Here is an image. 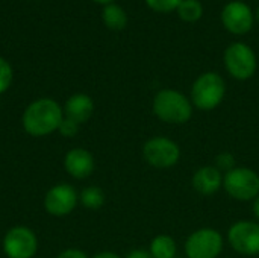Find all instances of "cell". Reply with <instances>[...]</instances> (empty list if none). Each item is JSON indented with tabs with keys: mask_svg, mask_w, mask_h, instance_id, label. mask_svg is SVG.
I'll use <instances>...</instances> for the list:
<instances>
[{
	"mask_svg": "<svg viewBox=\"0 0 259 258\" xmlns=\"http://www.w3.org/2000/svg\"><path fill=\"white\" fill-rule=\"evenodd\" d=\"M64 108L50 97H41L27 105L21 116L23 129L32 137H46L59 129Z\"/></svg>",
	"mask_w": 259,
	"mask_h": 258,
	"instance_id": "1",
	"label": "cell"
},
{
	"mask_svg": "<svg viewBox=\"0 0 259 258\" xmlns=\"http://www.w3.org/2000/svg\"><path fill=\"white\" fill-rule=\"evenodd\" d=\"M152 111L158 120L167 125H185L191 120L194 106L182 91L175 88L159 90L152 102Z\"/></svg>",
	"mask_w": 259,
	"mask_h": 258,
	"instance_id": "2",
	"label": "cell"
},
{
	"mask_svg": "<svg viewBox=\"0 0 259 258\" xmlns=\"http://www.w3.org/2000/svg\"><path fill=\"white\" fill-rule=\"evenodd\" d=\"M226 96V81L217 71H205L191 85L190 100L199 111H214Z\"/></svg>",
	"mask_w": 259,
	"mask_h": 258,
	"instance_id": "3",
	"label": "cell"
},
{
	"mask_svg": "<svg viewBox=\"0 0 259 258\" xmlns=\"http://www.w3.org/2000/svg\"><path fill=\"white\" fill-rule=\"evenodd\" d=\"M223 62L228 73L237 81H247L253 78L258 68V58L255 50L241 41H235L226 47Z\"/></svg>",
	"mask_w": 259,
	"mask_h": 258,
	"instance_id": "4",
	"label": "cell"
},
{
	"mask_svg": "<svg viewBox=\"0 0 259 258\" xmlns=\"http://www.w3.org/2000/svg\"><path fill=\"white\" fill-rule=\"evenodd\" d=\"M223 189L235 201H253L259 196V173L250 167L237 166L223 175Z\"/></svg>",
	"mask_w": 259,
	"mask_h": 258,
	"instance_id": "5",
	"label": "cell"
},
{
	"mask_svg": "<svg viewBox=\"0 0 259 258\" xmlns=\"http://www.w3.org/2000/svg\"><path fill=\"white\" fill-rule=\"evenodd\" d=\"M225 239L215 228H199L193 231L184 245L187 258H219L223 252Z\"/></svg>",
	"mask_w": 259,
	"mask_h": 258,
	"instance_id": "6",
	"label": "cell"
},
{
	"mask_svg": "<svg viewBox=\"0 0 259 258\" xmlns=\"http://www.w3.org/2000/svg\"><path fill=\"white\" fill-rule=\"evenodd\" d=\"M143 158L155 169H170L179 163L181 148L168 137L155 135L143 144Z\"/></svg>",
	"mask_w": 259,
	"mask_h": 258,
	"instance_id": "7",
	"label": "cell"
},
{
	"mask_svg": "<svg viewBox=\"0 0 259 258\" xmlns=\"http://www.w3.org/2000/svg\"><path fill=\"white\" fill-rule=\"evenodd\" d=\"M228 243L240 255H259V222L238 220L228 230Z\"/></svg>",
	"mask_w": 259,
	"mask_h": 258,
	"instance_id": "8",
	"label": "cell"
},
{
	"mask_svg": "<svg viewBox=\"0 0 259 258\" xmlns=\"http://www.w3.org/2000/svg\"><path fill=\"white\" fill-rule=\"evenodd\" d=\"M38 251L36 234L27 227H14L3 237V252L8 258H33Z\"/></svg>",
	"mask_w": 259,
	"mask_h": 258,
	"instance_id": "9",
	"label": "cell"
},
{
	"mask_svg": "<svg viewBox=\"0 0 259 258\" xmlns=\"http://www.w3.org/2000/svg\"><path fill=\"white\" fill-rule=\"evenodd\" d=\"M79 204V195L71 184L61 182L49 189L44 196V210L55 217L68 216Z\"/></svg>",
	"mask_w": 259,
	"mask_h": 258,
	"instance_id": "10",
	"label": "cell"
},
{
	"mask_svg": "<svg viewBox=\"0 0 259 258\" xmlns=\"http://www.w3.org/2000/svg\"><path fill=\"white\" fill-rule=\"evenodd\" d=\"M222 23L228 32L234 35H246L253 27L255 14L247 3L232 0L222 11Z\"/></svg>",
	"mask_w": 259,
	"mask_h": 258,
	"instance_id": "11",
	"label": "cell"
},
{
	"mask_svg": "<svg viewBox=\"0 0 259 258\" xmlns=\"http://www.w3.org/2000/svg\"><path fill=\"white\" fill-rule=\"evenodd\" d=\"M64 169L74 179H87L96 169V160L90 151L83 148H74L65 154Z\"/></svg>",
	"mask_w": 259,
	"mask_h": 258,
	"instance_id": "12",
	"label": "cell"
},
{
	"mask_svg": "<svg viewBox=\"0 0 259 258\" xmlns=\"http://www.w3.org/2000/svg\"><path fill=\"white\" fill-rule=\"evenodd\" d=\"M191 186L200 196H214L223 187V173L214 166L199 167L193 173Z\"/></svg>",
	"mask_w": 259,
	"mask_h": 258,
	"instance_id": "13",
	"label": "cell"
},
{
	"mask_svg": "<svg viewBox=\"0 0 259 258\" xmlns=\"http://www.w3.org/2000/svg\"><path fill=\"white\" fill-rule=\"evenodd\" d=\"M93 113H94V100L91 99V96L85 93H77L70 96L64 105V116L77 122L79 125L88 122Z\"/></svg>",
	"mask_w": 259,
	"mask_h": 258,
	"instance_id": "14",
	"label": "cell"
},
{
	"mask_svg": "<svg viewBox=\"0 0 259 258\" xmlns=\"http://www.w3.org/2000/svg\"><path fill=\"white\" fill-rule=\"evenodd\" d=\"M149 252L153 258H176L178 243L168 234H158L152 239Z\"/></svg>",
	"mask_w": 259,
	"mask_h": 258,
	"instance_id": "15",
	"label": "cell"
},
{
	"mask_svg": "<svg viewBox=\"0 0 259 258\" xmlns=\"http://www.w3.org/2000/svg\"><path fill=\"white\" fill-rule=\"evenodd\" d=\"M102 18H103V23L106 24V27H109L111 30H121L127 24L126 11L120 5H115V3L105 5Z\"/></svg>",
	"mask_w": 259,
	"mask_h": 258,
	"instance_id": "16",
	"label": "cell"
},
{
	"mask_svg": "<svg viewBox=\"0 0 259 258\" xmlns=\"http://www.w3.org/2000/svg\"><path fill=\"white\" fill-rule=\"evenodd\" d=\"M105 201H106L105 192H103L100 187H96V186L85 187V189L80 192V195H79V202H80L87 210H91V211L100 210V208L105 205Z\"/></svg>",
	"mask_w": 259,
	"mask_h": 258,
	"instance_id": "17",
	"label": "cell"
},
{
	"mask_svg": "<svg viewBox=\"0 0 259 258\" xmlns=\"http://www.w3.org/2000/svg\"><path fill=\"white\" fill-rule=\"evenodd\" d=\"M176 12L182 21L197 23L203 15V5L200 0H182Z\"/></svg>",
	"mask_w": 259,
	"mask_h": 258,
	"instance_id": "18",
	"label": "cell"
},
{
	"mask_svg": "<svg viewBox=\"0 0 259 258\" xmlns=\"http://www.w3.org/2000/svg\"><path fill=\"white\" fill-rule=\"evenodd\" d=\"M144 2L152 11L161 12V14H168V12L178 11L179 5L182 3V0H144Z\"/></svg>",
	"mask_w": 259,
	"mask_h": 258,
	"instance_id": "19",
	"label": "cell"
},
{
	"mask_svg": "<svg viewBox=\"0 0 259 258\" xmlns=\"http://www.w3.org/2000/svg\"><path fill=\"white\" fill-rule=\"evenodd\" d=\"M215 169H219L223 175H226L228 172L234 170L237 167V160H235V155L232 152H220L217 157H215V164H214Z\"/></svg>",
	"mask_w": 259,
	"mask_h": 258,
	"instance_id": "20",
	"label": "cell"
},
{
	"mask_svg": "<svg viewBox=\"0 0 259 258\" xmlns=\"http://www.w3.org/2000/svg\"><path fill=\"white\" fill-rule=\"evenodd\" d=\"M12 78H14V73H12L11 64L6 59L0 58V94L8 91V88L12 84Z\"/></svg>",
	"mask_w": 259,
	"mask_h": 258,
	"instance_id": "21",
	"label": "cell"
},
{
	"mask_svg": "<svg viewBox=\"0 0 259 258\" xmlns=\"http://www.w3.org/2000/svg\"><path fill=\"white\" fill-rule=\"evenodd\" d=\"M79 126H80V125H79L77 122H74V120H71V119H68V117L64 116V119H62V122H61V125H59L58 132H59L62 137H65V138H71V137H76V135H77Z\"/></svg>",
	"mask_w": 259,
	"mask_h": 258,
	"instance_id": "22",
	"label": "cell"
},
{
	"mask_svg": "<svg viewBox=\"0 0 259 258\" xmlns=\"http://www.w3.org/2000/svg\"><path fill=\"white\" fill-rule=\"evenodd\" d=\"M56 258H88V255H87L82 249L68 248V249H64Z\"/></svg>",
	"mask_w": 259,
	"mask_h": 258,
	"instance_id": "23",
	"label": "cell"
},
{
	"mask_svg": "<svg viewBox=\"0 0 259 258\" xmlns=\"http://www.w3.org/2000/svg\"><path fill=\"white\" fill-rule=\"evenodd\" d=\"M124 258H153L149 249H132Z\"/></svg>",
	"mask_w": 259,
	"mask_h": 258,
	"instance_id": "24",
	"label": "cell"
},
{
	"mask_svg": "<svg viewBox=\"0 0 259 258\" xmlns=\"http://www.w3.org/2000/svg\"><path fill=\"white\" fill-rule=\"evenodd\" d=\"M252 202H253V204H252V213H253V217H255V220H256V222H259V196L258 198H255Z\"/></svg>",
	"mask_w": 259,
	"mask_h": 258,
	"instance_id": "25",
	"label": "cell"
},
{
	"mask_svg": "<svg viewBox=\"0 0 259 258\" xmlns=\"http://www.w3.org/2000/svg\"><path fill=\"white\" fill-rule=\"evenodd\" d=\"M93 258H123L120 257L118 254H115V252H111V251H103V252H99V254H96Z\"/></svg>",
	"mask_w": 259,
	"mask_h": 258,
	"instance_id": "26",
	"label": "cell"
},
{
	"mask_svg": "<svg viewBox=\"0 0 259 258\" xmlns=\"http://www.w3.org/2000/svg\"><path fill=\"white\" fill-rule=\"evenodd\" d=\"M94 2H97V3H102V5H109V3H112L114 0H94Z\"/></svg>",
	"mask_w": 259,
	"mask_h": 258,
	"instance_id": "27",
	"label": "cell"
},
{
	"mask_svg": "<svg viewBox=\"0 0 259 258\" xmlns=\"http://www.w3.org/2000/svg\"><path fill=\"white\" fill-rule=\"evenodd\" d=\"M255 20L259 23V6L256 8V12H255Z\"/></svg>",
	"mask_w": 259,
	"mask_h": 258,
	"instance_id": "28",
	"label": "cell"
},
{
	"mask_svg": "<svg viewBox=\"0 0 259 258\" xmlns=\"http://www.w3.org/2000/svg\"><path fill=\"white\" fill-rule=\"evenodd\" d=\"M176 258H178V257H176Z\"/></svg>",
	"mask_w": 259,
	"mask_h": 258,
	"instance_id": "29",
	"label": "cell"
}]
</instances>
